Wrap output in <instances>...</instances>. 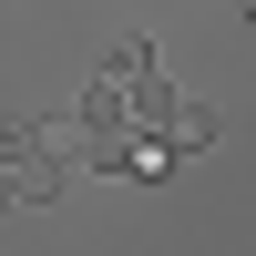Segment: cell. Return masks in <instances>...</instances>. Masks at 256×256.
I'll return each instance as SVG.
<instances>
[{"instance_id":"2","label":"cell","mask_w":256,"mask_h":256,"mask_svg":"<svg viewBox=\"0 0 256 256\" xmlns=\"http://www.w3.org/2000/svg\"><path fill=\"white\" fill-rule=\"evenodd\" d=\"M102 72H113L123 92H134V82H154V41H144V31H123V41H113V62H102Z\"/></svg>"},{"instance_id":"4","label":"cell","mask_w":256,"mask_h":256,"mask_svg":"<svg viewBox=\"0 0 256 256\" xmlns=\"http://www.w3.org/2000/svg\"><path fill=\"white\" fill-rule=\"evenodd\" d=\"M246 20H256V0H246Z\"/></svg>"},{"instance_id":"1","label":"cell","mask_w":256,"mask_h":256,"mask_svg":"<svg viewBox=\"0 0 256 256\" xmlns=\"http://www.w3.org/2000/svg\"><path fill=\"white\" fill-rule=\"evenodd\" d=\"M164 144H174V154H205V144H216V113H205V102H164Z\"/></svg>"},{"instance_id":"3","label":"cell","mask_w":256,"mask_h":256,"mask_svg":"<svg viewBox=\"0 0 256 256\" xmlns=\"http://www.w3.org/2000/svg\"><path fill=\"white\" fill-rule=\"evenodd\" d=\"M0 205H20V184H10V164H0Z\"/></svg>"}]
</instances>
